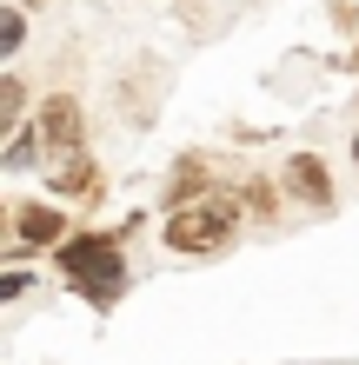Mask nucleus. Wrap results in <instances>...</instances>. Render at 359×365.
I'll return each instance as SVG.
<instances>
[{"instance_id": "obj_6", "label": "nucleus", "mask_w": 359, "mask_h": 365, "mask_svg": "<svg viewBox=\"0 0 359 365\" xmlns=\"http://www.w3.org/2000/svg\"><path fill=\"white\" fill-rule=\"evenodd\" d=\"M206 192H213V173H206V166H200L193 153H186V160L173 166V180H166V192H160V200H166V212H180V206L206 200Z\"/></svg>"}, {"instance_id": "obj_12", "label": "nucleus", "mask_w": 359, "mask_h": 365, "mask_svg": "<svg viewBox=\"0 0 359 365\" xmlns=\"http://www.w3.org/2000/svg\"><path fill=\"white\" fill-rule=\"evenodd\" d=\"M27 286H34V272H20V266H14V272H0V299H20Z\"/></svg>"}, {"instance_id": "obj_2", "label": "nucleus", "mask_w": 359, "mask_h": 365, "mask_svg": "<svg viewBox=\"0 0 359 365\" xmlns=\"http://www.w3.org/2000/svg\"><path fill=\"white\" fill-rule=\"evenodd\" d=\"M240 206L246 200H233V192H206V200H193V206H180V212H166V226H160V240L173 246V252H213V246H226L233 240V226H240Z\"/></svg>"}, {"instance_id": "obj_5", "label": "nucleus", "mask_w": 359, "mask_h": 365, "mask_svg": "<svg viewBox=\"0 0 359 365\" xmlns=\"http://www.w3.org/2000/svg\"><path fill=\"white\" fill-rule=\"evenodd\" d=\"M286 186L300 192L306 206H320V212L333 206V180H326V160H320V153H293V160H286Z\"/></svg>"}, {"instance_id": "obj_13", "label": "nucleus", "mask_w": 359, "mask_h": 365, "mask_svg": "<svg viewBox=\"0 0 359 365\" xmlns=\"http://www.w3.org/2000/svg\"><path fill=\"white\" fill-rule=\"evenodd\" d=\"M353 160H359V133H353Z\"/></svg>"}, {"instance_id": "obj_10", "label": "nucleus", "mask_w": 359, "mask_h": 365, "mask_svg": "<svg viewBox=\"0 0 359 365\" xmlns=\"http://www.w3.org/2000/svg\"><path fill=\"white\" fill-rule=\"evenodd\" d=\"M20 40H27V14L7 7V20H0V60H14V53H20Z\"/></svg>"}, {"instance_id": "obj_7", "label": "nucleus", "mask_w": 359, "mask_h": 365, "mask_svg": "<svg viewBox=\"0 0 359 365\" xmlns=\"http://www.w3.org/2000/svg\"><path fill=\"white\" fill-rule=\"evenodd\" d=\"M47 153V140H40V126H14V140H7V153H0V166L7 173H34V160Z\"/></svg>"}, {"instance_id": "obj_3", "label": "nucleus", "mask_w": 359, "mask_h": 365, "mask_svg": "<svg viewBox=\"0 0 359 365\" xmlns=\"http://www.w3.org/2000/svg\"><path fill=\"white\" fill-rule=\"evenodd\" d=\"M40 140H47V153H80V140H87V120H80V100L74 93H47L40 100Z\"/></svg>"}, {"instance_id": "obj_9", "label": "nucleus", "mask_w": 359, "mask_h": 365, "mask_svg": "<svg viewBox=\"0 0 359 365\" xmlns=\"http://www.w3.org/2000/svg\"><path fill=\"white\" fill-rule=\"evenodd\" d=\"M20 113H27V87H20V73H7L0 80V126H27Z\"/></svg>"}, {"instance_id": "obj_1", "label": "nucleus", "mask_w": 359, "mask_h": 365, "mask_svg": "<svg viewBox=\"0 0 359 365\" xmlns=\"http://www.w3.org/2000/svg\"><path fill=\"white\" fill-rule=\"evenodd\" d=\"M54 266H60V279H67L87 306L113 312V299L126 286V259H120V246L107 240V232H74V240H60L54 246Z\"/></svg>"}, {"instance_id": "obj_11", "label": "nucleus", "mask_w": 359, "mask_h": 365, "mask_svg": "<svg viewBox=\"0 0 359 365\" xmlns=\"http://www.w3.org/2000/svg\"><path fill=\"white\" fill-rule=\"evenodd\" d=\"M240 200H246V212H260V220H273V206H280V192H273L266 180H246V192H240Z\"/></svg>"}, {"instance_id": "obj_8", "label": "nucleus", "mask_w": 359, "mask_h": 365, "mask_svg": "<svg viewBox=\"0 0 359 365\" xmlns=\"http://www.w3.org/2000/svg\"><path fill=\"white\" fill-rule=\"evenodd\" d=\"M54 192H93V160H87V146H80V153H60Z\"/></svg>"}, {"instance_id": "obj_4", "label": "nucleus", "mask_w": 359, "mask_h": 365, "mask_svg": "<svg viewBox=\"0 0 359 365\" xmlns=\"http://www.w3.org/2000/svg\"><path fill=\"white\" fill-rule=\"evenodd\" d=\"M67 240V220H60L54 206H20L14 212V246H7V259H20V252H34V246H60Z\"/></svg>"}]
</instances>
